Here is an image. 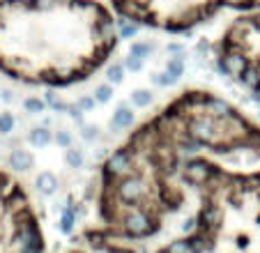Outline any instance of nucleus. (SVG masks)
<instances>
[{"instance_id": "1", "label": "nucleus", "mask_w": 260, "mask_h": 253, "mask_svg": "<svg viewBox=\"0 0 260 253\" xmlns=\"http://www.w3.org/2000/svg\"><path fill=\"white\" fill-rule=\"evenodd\" d=\"M196 154L260 161V124L207 90H187L136 126L102 166L90 248L157 235L189 200L184 166Z\"/></svg>"}, {"instance_id": "2", "label": "nucleus", "mask_w": 260, "mask_h": 253, "mask_svg": "<svg viewBox=\"0 0 260 253\" xmlns=\"http://www.w3.org/2000/svg\"><path fill=\"white\" fill-rule=\"evenodd\" d=\"M113 12L99 0H0V74L25 85L67 88L115 51Z\"/></svg>"}, {"instance_id": "3", "label": "nucleus", "mask_w": 260, "mask_h": 253, "mask_svg": "<svg viewBox=\"0 0 260 253\" xmlns=\"http://www.w3.org/2000/svg\"><path fill=\"white\" fill-rule=\"evenodd\" d=\"M182 177L196 200L182 237L187 253H260V168L237 171L196 154Z\"/></svg>"}, {"instance_id": "4", "label": "nucleus", "mask_w": 260, "mask_h": 253, "mask_svg": "<svg viewBox=\"0 0 260 253\" xmlns=\"http://www.w3.org/2000/svg\"><path fill=\"white\" fill-rule=\"evenodd\" d=\"M129 23L161 33H187L223 10L260 12V0H108Z\"/></svg>"}, {"instance_id": "5", "label": "nucleus", "mask_w": 260, "mask_h": 253, "mask_svg": "<svg viewBox=\"0 0 260 253\" xmlns=\"http://www.w3.org/2000/svg\"><path fill=\"white\" fill-rule=\"evenodd\" d=\"M214 51L221 72L260 99V12H246L233 21Z\"/></svg>"}, {"instance_id": "6", "label": "nucleus", "mask_w": 260, "mask_h": 253, "mask_svg": "<svg viewBox=\"0 0 260 253\" xmlns=\"http://www.w3.org/2000/svg\"><path fill=\"white\" fill-rule=\"evenodd\" d=\"M40 219L25 189L0 171V253H42Z\"/></svg>"}, {"instance_id": "7", "label": "nucleus", "mask_w": 260, "mask_h": 253, "mask_svg": "<svg viewBox=\"0 0 260 253\" xmlns=\"http://www.w3.org/2000/svg\"><path fill=\"white\" fill-rule=\"evenodd\" d=\"M10 166L12 168H19V171H28V168H32V154L25 150H16L10 156Z\"/></svg>"}, {"instance_id": "8", "label": "nucleus", "mask_w": 260, "mask_h": 253, "mask_svg": "<svg viewBox=\"0 0 260 253\" xmlns=\"http://www.w3.org/2000/svg\"><path fill=\"white\" fill-rule=\"evenodd\" d=\"M132 120H134V113L132 111H127V108H120L118 113L113 115V124L115 126H132Z\"/></svg>"}, {"instance_id": "9", "label": "nucleus", "mask_w": 260, "mask_h": 253, "mask_svg": "<svg viewBox=\"0 0 260 253\" xmlns=\"http://www.w3.org/2000/svg\"><path fill=\"white\" fill-rule=\"evenodd\" d=\"M37 184L42 186V191H44V194H51V191L55 189V177L51 175V173H42V175L37 177Z\"/></svg>"}, {"instance_id": "10", "label": "nucleus", "mask_w": 260, "mask_h": 253, "mask_svg": "<svg viewBox=\"0 0 260 253\" xmlns=\"http://www.w3.org/2000/svg\"><path fill=\"white\" fill-rule=\"evenodd\" d=\"M150 92H147V90H136V92L132 94V102L136 104L138 108H143V106H147V104H150Z\"/></svg>"}, {"instance_id": "11", "label": "nucleus", "mask_w": 260, "mask_h": 253, "mask_svg": "<svg viewBox=\"0 0 260 253\" xmlns=\"http://www.w3.org/2000/svg\"><path fill=\"white\" fill-rule=\"evenodd\" d=\"M30 141H32L35 145H46V143L51 141V136H49V132H46V129H35L32 136H30Z\"/></svg>"}, {"instance_id": "12", "label": "nucleus", "mask_w": 260, "mask_h": 253, "mask_svg": "<svg viewBox=\"0 0 260 253\" xmlns=\"http://www.w3.org/2000/svg\"><path fill=\"white\" fill-rule=\"evenodd\" d=\"M12 126H14V117H12L10 113H3V115H0V132L7 134Z\"/></svg>"}, {"instance_id": "13", "label": "nucleus", "mask_w": 260, "mask_h": 253, "mask_svg": "<svg viewBox=\"0 0 260 253\" xmlns=\"http://www.w3.org/2000/svg\"><path fill=\"white\" fill-rule=\"evenodd\" d=\"M111 94H113V90H111V85H102V88H97V102H108L111 99Z\"/></svg>"}, {"instance_id": "14", "label": "nucleus", "mask_w": 260, "mask_h": 253, "mask_svg": "<svg viewBox=\"0 0 260 253\" xmlns=\"http://www.w3.org/2000/svg\"><path fill=\"white\" fill-rule=\"evenodd\" d=\"M108 78H111V83H122V67H120V65L111 67V72H108Z\"/></svg>"}, {"instance_id": "15", "label": "nucleus", "mask_w": 260, "mask_h": 253, "mask_svg": "<svg viewBox=\"0 0 260 253\" xmlns=\"http://www.w3.org/2000/svg\"><path fill=\"white\" fill-rule=\"evenodd\" d=\"M67 161L72 166H81V161H83V156H81V152H76V150H69L67 152Z\"/></svg>"}, {"instance_id": "16", "label": "nucleus", "mask_w": 260, "mask_h": 253, "mask_svg": "<svg viewBox=\"0 0 260 253\" xmlns=\"http://www.w3.org/2000/svg\"><path fill=\"white\" fill-rule=\"evenodd\" d=\"M25 106H28L30 111H42V108H44V102H42L40 97H32V99H28V102H25Z\"/></svg>"}, {"instance_id": "17", "label": "nucleus", "mask_w": 260, "mask_h": 253, "mask_svg": "<svg viewBox=\"0 0 260 253\" xmlns=\"http://www.w3.org/2000/svg\"><path fill=\"white\" fill-rule=\"evenodd\" d=\"M127 67L134 69V72H138V69L143 67V58H136V55H132V58L127 60Z\"/></svg>"}, {"instance_id": "18", "label": "nucleus", "mask_w": 260, "mask_h": 253, "mask_svg": "<svg viewBox=\"0 0 260 253\" xmlns=\"http://www.w3.org/2000/svg\"><path fill=\"white\" fill-rule=\"evenodd\" d=\"M55 141H58V143H62V145H69V136H67V134H60V136L55 138Z\"/></svg>"}]
</instances>
